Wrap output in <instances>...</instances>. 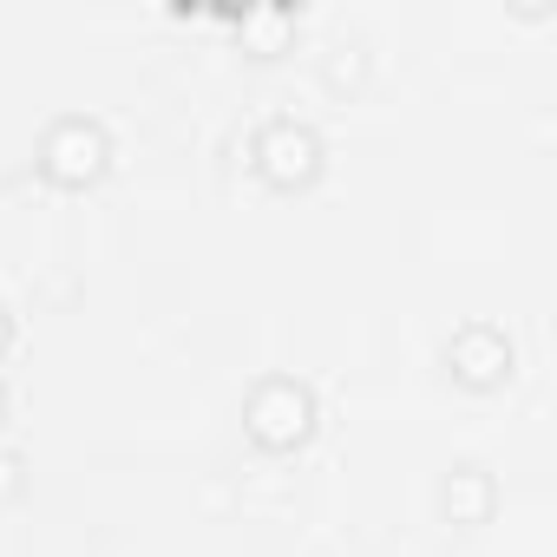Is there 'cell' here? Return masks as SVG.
<instances>
[{"label": "cell", "mask_w": 557, "mask_h": 557, "mask_svg": "<svg viewBox=\"0 0 557 557\" xmlns=\"http://www.w3.org/2000/svg\"><path fill=\"white\" fill-rule=\"evenodd\" d=\"M40 177L47 184H60V190H86V184H99L106 177V164H112V138H106V125L99 119H79V112H66V119H53L47 125V138H40Z\"/></svg>", "instance_id": "obj_2"}, {"label": "cell", "mask_w": 557, "mask_h": 557, "mask_svg": "<svg viewBox=\"0 0 557 557\" xmlns=\"http://www.w3.org/2000/svg\"><path fill=\"white\" fill-rule=\"evenodd\" d=\"M249 158H256V171H262L275 190H302V184L322 177V138H315L309 125H296V119H269V125L256 132Z\"/></svg>", "instance_id": "obj_3"}, {"label": "cell", "mask_w": 557, "mask_h": 557, "mask_svg": "<svg viewBox=\"0 0 557 557\" xmlns=\"http://www.w3.org/2000/svg\"><path fill=\"white\" fill-rule=\"evenodd\" d=\"M446 368H453L466 387H498V381L511 374V342H505L498 329L472 322V329H459V335L446 342Z\"/></svg>", "instance_id": "obj_4"}, {"label": "cell", "mask_w": 557, "mask_h": 557, "mask_svg": "<svg viewBox=\"0 0 557 557\" xmlns=\"http://www.w3.org/2000/svg\"><path fill=\"white\" fill-rule=\"evenodd\" d=\"M485 511H492V479L479 466H453V479H446V518L453 524H479Z\"/></svg>", "instance_id": "obj_5"}, {"label": "cell", "mask_w": 557, "mask_h": 557, "mask_svg": "<svg viewBox=\"0 0 557 557\" xmlns=\"http://www.w3.org/2000/svg\"><path fill=\"white\" fill-rule=\"evenodd\" d=\"M243 433H249L262 453H296V446L315 433V394H309L296 374L256 381V394H249V407H243Z\"/></svg>", "instance_id": "obj_1"}, {"label": "cell", "mask_w": 557, "mask_h": 557, "mask_svg": "<svg viewBox=\"0 0 557 557\" xmlns=\"http://www.w3.org/2000/svg\"><path fill=\"white\" fill-rule=\"evenodd\" d=\"M8 348H14V315L0 309V355H8Z\"/></svg>", "instance_id": "obj_7"}, {"label": "cell", "mask_w": 557, "mask_h": 557, "mask_svg": "<svg viewBox=\"0 0 557 557\" xmlns=\"http://www.w3.org/2000/svg\"><path fill=\"white\" fill-rule=\"evenodd\" d=\"M0 420H8V387H0Z\"/></svg>", "instance_id": "obj_8"}, {"label": "cell", "mask_w": 557, "mask_h": 557, "mask_svg": "<svg viewBox=\"0 0 557 557\" xmlns=\"http://www.w3.org/2000/svg\"><path fill=\"white\" fill-rule=\"evenodd\" d=\"M27 466H21V453H0V505H14L21 492H27V479H21Z\"/></svg>", "instance_id": "obj_6"}]
</instances>
